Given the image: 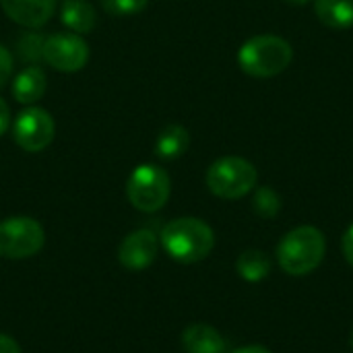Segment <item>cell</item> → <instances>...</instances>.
I'll list each match as a JSON object with an SVG mask.
<instances>
[{"label":"cell","instance_id":"obj_11","mask_svg":"<svg viewBox=\"0 0 353 353\" xmlns=\"http://www.w3.org/2000/svg\"><path fill=\"white\" fill-rule=\"evenodd\" d=\"M182 347L186 353H225L228 343L223 335L205 323H194L182 333Z\"/></svg>","mask_w":353,"mask_h":353},{"label":"cell","instance_id":"obj_10","mask_svg":"<svg viewBox=\"0 0 353 353\" xmlns=\"http://www.w3.org/2000/svg\"><path fill=\"white\" fill-rule=\"evenodd\" d=\"M58 0H0L6 17L23 27H43L56 12Z\"/></svg>","mask_w":353,"mask_h":353},{"label":"cell","instance_id":"obj_24","mask_svg":"<svg viewBox=\"0 0 353 353\" xmlns=\"http://www.w3.org/2000/svg\"><path fill=\"white\" fill-rule=\"evenodd\" d=\"M230 353H271L267 347H261V345H246V347H240V350H234Z\"/></svg>","mask_w":353,"mask_h":353},{"label":"cell","instance_id":"obj_18","mask_svg":"<svg viewBox=\"0 0 353 353\" xmlns=\"http://www.w3.org/2000/svg\"><path fill=\"white\" fill-rule=\"evenodd\" d=\"M149 0H101V8L110 17H132L145 10Z\"/></svg>","mask_w":353,"mask_h":353},{"label":"cell","instance_id":"obj_26","mask_svg":"<svg viewBox=\"0 0 353 353\" xmlns=\"http://www.w3.org/2000/svg\"><path fill=\"white\" fill-rule=\"evenodd\" d=\"M352 350H353V331H352Z\"/></svg>","mask_w":353,"mask_h":353},{"label":"cell","instance_id":"obj_5","mask_svg":"<svg viewBox=\"0 0 353 353\" xmlns=\"http://www.w3.org/2000/svg\"><path fill=\"white\" fill-rule=\"evenodd\" d=\"M172 192L170 176L155 163H141L132 170L126 182V196L130 205L143 213H155L165 207Z\"/></svg>","mask_w":353,"mask_h":353},{"label":"cell","instance_id":"obj_21","mask_svg":"<svg viewBox=\"0 0 353 353\" xmlns=\"http://www.w3.org/2000/svg\"><path fill=\"white\" fill-rule=\"evenodd\" d=\"M10 128V108L8 103L0 97V137Z\"/></svg>","mask_w":353,"mask_h":353},{"label":"cell","instance_id":"obj_4","mask_svg":"<svg viewBox=\"0 0 353 353\" xmlns=\"http://www.w3.org/2000/svg\"><path fill=\"white\" fill-rule=\"evenodd\" d=\"M256 180H259L256 168L248 159L236 155L219 157L207 170L209 190L225 201H236L246 196L248 192L254 190Z\"/></svg>","mask_w":353,"mask_h":353},{"label":"cell","instance_id":"obj_25","mask_svg":"<svg viewBox=\"0 0 353 353\" xmlns=\"http://www.w3.org/2000/svg\"><path fill=\"white\" fill-rule=\"evenodd\" d=\"M285 2H290V4H294V6H304V4H308L310 0H285Z\"/></svg>","mask_w":353,"mask_h":353},{"label":"cell","instance_id":"obj_19","mask_svg":"<svg viewBox=\"0 0 353 353\" xmlns=\"http://www.w3.org/2000/svg\"><path fill=\"white\" fill-rule=\"evenodd\" d=\"M43 39L46 37H41V35H33V33H27V35H23L21 37V41H19V50H21V54L25 56V58H33V60H37V58H41V46H43Z\"/></svg>","mask_w":353,"mask_h":353},{"label":"cell","instance_id":"obj_2","mask_svg":"<svg viewBox=\"0 0 353 353\" xmlns=\"http://www.w3.org/2000/svg\"><path fill=\"white\" fill-rule=\"evenodd\" d=\"M327 252V242L321 230L312 225H300L283 236L277 246L279 267L294 277H302L321 267Z\"/></svg>","mask_w":353,"mask_h":353},{"label":"cell","instance_id":"obj_15","mask_svg":"<svg viewBox=\"0 0 353 353\" xmlns=\"http://www.w3.org/2000/svg\"><path fill=\"white\" fill-rule=\"evenodd\" d=\"M316 17L331 29H347L353 25V0H314Z\"/></svg>","mask_w":353,"mask_h":353},{"label":"cell","instance_id":"obj_1","mask_svg":"<svg viewBox=\"0 0 353 353\" xmlns=\"http://www.w3.org/2000/svg\"><path fill=\"white\" fill-rule=\"evenodd\" d=\"M159 240L163 250L182 265H192L207 259L215 246L213 230L196 217L172 219L161 230Z\"/></svg>","mask_w":353,"mask_h":353},{"label":"cell","instance_id":"obj_9","mask_svg":"<svg viewBox=\"0 0 353 353\" xmlns=\"http://www.w3.org/2000/svg\"><path fill=\"white\" fill-rule=\"evenodd\" d=\"M159 242L151 230H137L128 234L118 246V261L128 271H143L157 259Z\"/></svg>","mask_w":353,"mask_h":353},{"label":"cell","instance_id":"obj_20","mask_svg":"<svg viewBox=\"0 0 353 353\" xmlns=\"http://www.w3.org/2000/svg\"><path fill=\"white\" fill-rule=\"evenodd\" d=\"M10 74H12V54L4 46H0V87L8 83Z\"/></svg>","mask_w":353,"mask_h":353},{"label":"cell","instance_id":"obj_23","mask_svg":"<svg viewBox=\"0 0 353 353\" xmlns=\"http://www.w3.org/2000/svg\"><path fill=\"white\" fill-rule=\"evenodd\" d=\"M0 353H21V347L10 335L0 333Z\"/></svg>","mask_w":353,"mask_h":353},{"label":"cell","instance_id":"obj_7","mask_svg":"<svg viewBox=\"0 0 353 353\" xmlns=\"http://www.w3.org/2000/svg\"><path fill=\"white\" fill-rule=\"evenodd\" d=\"M41 60L58 72H77L89 60V43L79 33H52L43 39Z\"/></svg>","mask_w":353,"mask_h":353},{"label":"cell","instance_id":"obj_13","mask_svg":"<svg viewBox=\"0 0 353 353\" xmlns=\"http://www.w3.org/2000/svg\"><path fill=\"white\" fill-rule=\"evenodd\" d=\"M60 21L72 33H89L97 23L95 6L89 0H62L60 2Z\"/></svg>","mask_w":353,"mask_h":353},{"label":"cell","instance_id":"obj_17","mask_svg":"<svg viewBox=\"0 0 353 353\" xmlns=\"http://www.w3.org/2000/svg\"><path fill=\"white\" fill-rule=\"evenodd\" d=\"M252 207H254V211L261 217L271 219V217H277L279 215V211H281V199H279V194L273 188L263 186V188L256 190V194L252 199Z\"/></svg>","mask_w":353,"mask_h":353},{"label":"cell","instance_id":"obj_8","mask_svg":"<svg viewBox=\"0 0 353 353\" xmlns=\"http://www.w3.org/2000/svg\"><path fill=\"white\" fill-rule=\"evenodd\" d=\"M56 134V124L50 112L31 105L25 108L12 122V139L27 153H39L50 147Z\"/></svg>","mask_w":353,"mask_h":353},{"label":"cell","instance_id":"obj_6","mask_svg":"<svg viewBox=\"0 0 353 353\" xmlns=\"http://www.w3.org/2000/svg\"><path fill=\"white\" fill-rule=\"evenodd\" d=\"M46 244V232L31 217H8L0 221V256L23 261L37 254Z\"/></svg>","mask_w":353,"mask_h":353},{"label":"cell","instance_id":"obj_12","mask_svg":"<svg viewBox=\"0 0 353 353\" xmlns=\"http://www.w3.org/2000/svg\"><path fill=\"white\" fill-rule=\"evenodd\" d=\"M46 87H48V79H46L43 68L37 64H31L19 70L17 77L12 79V97L19 103L33 105L35 101L43 97Z\"/></svg>","mask_w":353,"mask_h":353},{"label":"cell","instance_id":"obj_16","mask_svg":"<svg viewBox=\"0 0 353 353\" xmlns=\"http://www.w3.org/2000/svg\"><path fill=\"white\" fill-rule=\"evenodd\" d=\"M236 271L242 279L256 283L263 281L271 271V259L263 250H246L236 261Z\"/></svg>","mask_w":353,"mask_h":353},{"label":"cell","instance_id":"obj_22","mask_svg":"<svg viewBox=\"0 0 353 353\" xmlns=\"http://www.w3.org/2000/svg\"><path fill=\"white\" fill-rule=\"evenodd\" d=\"M343 254H345V259H347V263L353 267V225L347 228V232L343 234Z\"/></svg>","mask_w":353,"mask_h":353},{"label":"cell","instance_id":"obj_14","mask_svg":"<svg viewBox=\"0 0 353 353\" xmlns=\"http://www.w3.org/2000/svg\"><path fill=\"white\" fill-rule=\"evenodd\" d=\"M190 147V134L180 124H168L159 130L155 141V155L163 161L182 157Z\"/></svg>","mask_w":353,"mask_h":353},{"label":"cell","instance_id":"obj_3","mask_svg":"<svg viewBox=\"0 0 353 353\" xmlns=\"http://www.w3.org/2000/svg\"><path fill=\"white\" fill-rule=\"evenodd\" d=\"M294 58L290 41L279 35H254L238 52L240 68L256 79H269L281 74Z\"/></svg>","mask_w":353,"mask_h":353}]
</instances>
